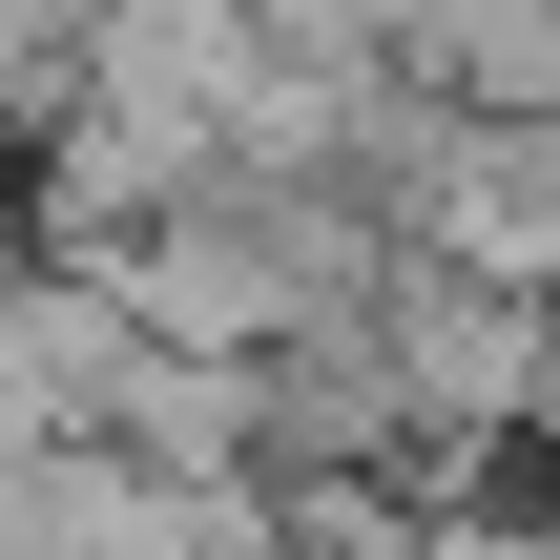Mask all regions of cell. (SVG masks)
I'll return each instance as SVG.
<instances>
[{
	"label": "cell",
	"instance_id": "6da1fadb",
	"mask_svg": "<svg viewBox=\"0 0 560 560\" xmlns=\"http://www.w3.org/2000/svg\"><path fill=\"white\" fill-rule=\"evenodd\" d=\"M83 21H104V0H0V104H21V125L83 83Z\"/></svg>",
	"mask_w": 560,
	"mask_h": 560
},
{
	"label": "cell",
	"instance_id": "7a4b0ae2",
	"mask_svg": "<svg viewBox=\"0 0 560 560\" xmlns=\"http://www.w3.org/2000/svg\"><path fill=\"white\" fill-rule=\"evenodd\" d=\"M0 145H21V104H0Z\"/></svg>",
	"mask_w": 560,
	"mask_h": 560
}]
</instances>
